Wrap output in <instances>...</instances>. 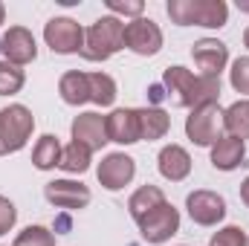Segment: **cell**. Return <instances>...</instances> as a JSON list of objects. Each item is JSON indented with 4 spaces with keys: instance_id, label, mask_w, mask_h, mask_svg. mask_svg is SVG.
<instances>
[{
    "instance_id": "obj_1",
    "label": "cell",
    "mask_w": 249,
    "mask_h": 246,
    "mask_svg": "<svg viewBox=\"0 0 249 246\" xmlns=\"http://www.w3.org/2000/svg\"><path fill=\"white\" fill-rule=\"evenodd\" d=\"M162 84L168 90V102L177 107L217 105V96H220L217 75H194L186 67H168L162 75Z\"/></svg>"
},
{
    "instance_id": "obj_2",
    "label": "cell",
    "mask_w": 249,
    "mask_h": 246,
    "mask_svg": "<svg viewBox=\"0 0 249 246\" xmlns=\"http://www.w3.org/2000/svg\"><path fill=\"white\" fill-rule=\"evenodd\" d=\"M124 47V23L119 18L107 15L99 18L87 32H84V47L81 55L87 61H107L113 53H119Z\"/></svg>"
},
{
    "instance_id": "obj_3",
    "label": "cell",
    "mask_w": 249,
    "mask_h": 246,
    "mask_svg": "<svg viewBox=\"0 0 249 246\" xmlns=\"http://www.w3.org/2000/svg\"><path fill=\"white\" fill-rule=\"evenodd\" d=\"M226 3L223 0H171L168 3V18L180 26H223L226 23Z\"/></svg>"
},
{
    "instance_id": "obj_4",
    "label": "cell",
    "mask_w": 249,
    "mask_h": 246,
    "mask_svg": "<svg viewBox=\"0 0 249 246\" xmlns=\"http://www.w3.org/2000/svg\"><path fill=\"white\" fill-rule=\"evenodd\" d=\"M32 127H35V119L23 105H9L6 110H0V154L20 151Z\"/></svg>"
},
{
    "instance_id": "obj_5",
    "label": "cell",
    "mask_w": 249,
    "mask_h": 246,
    "mask_svg": "<svg viewBox=\"0 0 249 246\" xmlns=\"http://www.w3.org/2000/svg\"><path fill=\"white\" fill-rule=\"evenodd\" d=\"M220 127H223V113L217 105H200L191 110L186 122V133L194 145H214L220 139Z\"/></svg>"
},
{
    "instance_id": "obj_6",
    "label": "cell",
    "mask_w": 249,
    "mask_h": 246,
    "mask_svg": "<svg viewBox=\"0 0 249 246\" xmlns=\"http://www.w3.org/2000/svg\"><path fill=\"white\" fill-rule=\"evenodd\" d=\"M124 47L136 55H157L162 47V32L151 18H133L124 23Z\"/></svg>"
},
{
    "instance_id": "obj_7",
    "label": "cell",
    "mask_w": 249,
    "mask_h": 246,
    "mask_svg": "<svg viewBox=\"0 0 249 246\" xmlns=\"http://www.w3.org/2000/svg\"><path fill=\"white\" fill-rule=\"evenodd\" d=\"M139 229H142V238L148 244H165L177 229H180V214L177 209L165 200L162 206H157L151 214H145L139 220Z\"/></svg>"
},
{
    "instance_id": "obj_8",
    "label": "cell",
    "mask_w": 249,
    "mask_h": 246,
    "mask_svg": "<svg viewBox=\"0 0 249 246\" xmlns=\"http://www.w3.org/2000/svg\"><path fill=\"white\" fill-rule=\"evenodd\" d=\"M44 38L53 47V53H61V55L78 53L84 47V29L70 18H53L44 29Z\"/></svg>"
},
{
    "instance_id": "obj_9",
    "label": "cell",
    "mask_w": 249,
    "mask_h": 246,
    "mask_svg": "<svg viewBox=\"0 0 249 246\" xmlns=\"http://www.w3.org/2000/svg\"><path fill=\"white\" fill-rule=\"evenodd\" d=\"M186 206H188L191 220L200 223V226H214V223H220L223 214H226V203H223V197L214 194V191H194V194H188Z\"/></svg>"
},
{
    "instance_id": "obj_10",
    "label": "cell",
    "mask_w": 249,
    "mask_h": 246,
    "mask_svg": "<svg viewBox=\"0 0 249 246\" xmlns=\"http://www.w3.org/2000/svg\"><path fill=\"white\" fill-rule=\"evenodd\" d=\"M0 53L6 55V61L9 64H29L35 61V55H38V47H35V38H32V32L29 29H23V26H12L3 38H0Z\"/></svg>"
},
{
    "instance_id": "obj_11",
    "label": "cell",
    "mask_w": 249,
    "mask_h": 246,
    "mask_svg": "<svg viewBox=\"0 0 249 246\" xmlns=\"http://www.w3.org/2000/svg\"><path fill=\"white\" fill-rule=\"evenodd\" d=\"M72 142H81L90 151H99L105 142H110L107 139V119L99 113H81L72 122Z\"/></svg>"
},
{
    "instance_id": "obj_12",
    "label": "cell",
    "mask_w": 249,
    "mask_h": 246,
    "mask_svg": "<svg viewBox=\"0 0 249 246\" xmlns=\"http://www.w3.org/2000/svg\"><path fill=\"white\" fill-rule=\"evenodd\" d=\"M133 174H136V165H133V159L127 154H110L99 165V183L105 185V188H110V191L127 185L133 180Z\"/></svg>"
},
{
    "instance_id": "obj_13",
    "label": "cell",
    "mask_w": 249,
    "mask_h": 246,
    "mask_svg": "<svg viewBox=\"0 0 249 246\" xmlns=\"http://www.w3.org/2000/svg\"><path fill=\"white\" fill-rule=\"evenodd\" d=\"M191 55H194V64L203 70V75H220V70L229 61L226 44H220V41H214V38L197 41L194 50H191Z\"/></svg>"
},
{
    "instance_id": "obj_14",
    "label": "cell",
    "mask_w": 249,
    "mask_h": 246,
    "mask_svg": "<svg viewBox=\"0 0 249 246\" xmlns=\"http://www.w3.org/2000/svg\"><path fill=\"white\" fill-rule=\"evenodd\" d=\"M47 200L58 209H84L90 203V191L87 185L72 183V180H55V183L47 185Z\"/></svg>"
},
{
    "instance_id": "obj_15",
    "label": "cell",
    "mask_w": 249,
    "mask_h": 246,
    "mask_svg": "<svg viewBox=\"0 0 249 246\" xmlns=\"http://www.w3.org/2000/svg\"><path fill=\"white\" fill-rule=\"evenodd\" d=\"M105 119H107V139H110V142L133 145V142L142 139V136H139V110L124 107V110H113V113L105 116Z\"/></svg>"
},
{
    "instance_id": "obj_16",
    "label": "cell",
    "mask_w": 249,
    "mask_h": 246,
    "mask_svg": "<svg viewBox=\"0 0 249 246\" xmlns=\"http://www.w3.org/2000/svg\"><path fill=\"white\" fill-rule=\"evenodd\" d=\"M188 171H191V157L186 154V148L180 145H168L160 151V174L171 183H180L186 180Z\"/></svg>"
},
{
    "instance_id": "obj_17",
    "label": "cell",
    "mask_w": 249,
    "mask_h": 246,
    "mask_svg": "<svg viewBox=\"0 0 249 246\" xmlns=\"http://www.w3.org/2000/svg\"><path fill=\"white\" fill-rule=\"evenodd\" d=\"M244 157H247V148H244V142L235 139V136H220V139L214 142V148H212V165L220 168V171L238 168V165L244 162Z\"/></svg>"
},
{
    "instance_id": "obj_18",
    "label": "cell",
    "mask_w": 249,
    "mask_h": 246,
    "mask_svg": "<svg viewBox=\"0 0 249 246\" xmlns=\"http://www.w3.org/2000/svg\"><path fill=\"white\" fill-rule=\"evenodd\" d=\"M58 93H61V99L67 105H84V102H90V78H87V72L72 70V72L61 75Z\"/></svg>"
},
{
    "instance_id": "obj_19",
    "label": "cell",
    "mask_w": 249,
    "mask_h": 246,
    "mask_svg": "<svg viewBox=\"0 0 249 246\" xmlns=\"http://www.w3.org/2000/svg\"><path fill=\"white\" fill-rule=\"evenodd\" d=\"M168 127H171V119H168V113L165 110H160V107H145V110H139V136L142 139H160V136H165L168 133Z\"/></svg>"
},
{
    "instance_id": "obj_20",
    "label": "cell",
    "mask_w": 249,
    "mask_h": 246,
    "mask_svg": "<svg viewBox=\"0 0 249 246\" xmlns=\"http://www.w3.org/2000/svg\"><path fill=\"white\" fill-rule=\"evenodd\" d=\"M165 203V194L157 188V185H142L133 197H130V203H127V209H130V214H133V220L139 223L145 214H151L157 206H162Z\"/></svg>"
},
{
    "instance_id": "obj_21",
    "label": "cell",
    "mask_w": 249,
    "mask_h": 246,
    "mask_svg": "<svg viewBox=\"0 0 249 246\" xmlns=\"http://www.w3.org/2000/svg\"><path fill=\"white\" fill-rule=\"evenodd\" d=\"M61 151L64 148L58 145V139H55L53 133L41 136L38 145H35V151H32V162H35V168H41V171L55 168V165L61 162Z\"/></svg>"
},
{
    "instance_id": "obj_22",
    "label": "cell",
    "mask_w": 249,
    "mask_h": 246,
    "mask_svg": "<svg viewBox=\"0 0 249 246\" xmlns=\"http://www.w3.org/2000/svg\"><path fill=\"white\" fill-rule=\"evenodd\" d=\"M223 127L229 130V136L235 139H249V102H235L226 113H223Z\"/></svg>"
},
{
    "instance_id": "obj_23",
    "label": "cell",
    "mask_w": 249,
    "mask_h": 246,
    "mask_svg": "<svg viewBox=\"0 0 249 246\" xmlns=\"http://www.w3.org/2000/svg\"><path fill=\"white\" fill-rule=\"evenodd\" d=\"M90 148L87 145H81V142H70L67 148L61 151V165L67 174H84L87 168H90Z\"/></svg>"
},
{
    "instance_id": "obj_24",
    "label": "cell",
    "mask_w": 249,
    "mask_h": 246,
    "mask_svg": "<svg viewBox=\"0 0 249 246\" xmlns=\"http://www.w3.org/2000/svg\"><path fill=\"white\" fill-rule=\"evenodd\" d=\"M87 78H90V102H96L102 107L113 105V99H116V81L110 75H105V72H87Z\"/></svg>"
},
{
    "instance_id": "obj_25",
    "label": "cell",
    "mask_w": 249,
    "mask_h": 246,
    "mask_svg": "<svg viewBox=\"0 0 249 246\" xmlns=\"http://www.w3.org/2000/svg\"><path fill=\"white\" fill-rule=\"evenodd\" d=\"M23 87V70L18 64L0 61V96H12Z\"/></svg>"
},
{
    "instance_id": "obj_26",
    "label": "cell",
    "mask_w": 249,
    "mask_h": 246,
    "mask_svg": "<svg viewBox=\"0 0 249 246\" xmlns=\"http://www.w3.org/2000/svg\"><path fill=\"white\" fill-rule=\"evenodd\" d=\"M12 246H55V238H53V232H47L44 226H29V229H23V232L15 238Z\"/></svg>"
},
{
    "instance_id": "obj_27",
    "label": "cell",
    "mask_w": 249,
    "mask_h": 246,
    "mask_svg": "<svg viewBox=\"0 0 249 246\" xmlns=\"http://www.w3.org/2000/svg\"><path fill=\"white\" fill-rule=\"evenodd\" d=\"M212 246H249V238L241 226H226L212 238Z\"/></svg>"
},
{
    "instance_id": "obj_28",
    "label": "cell",
    "mask_w": 249,
    "mask_h": 246,
    "mask_svg": "<svg viewBox=\"0 0 249 246\" xmlns=\"http://www.w3.org/2000/svg\"><path fill=\"white\" fill-rule=\"evenodd\" d=\"M232 87L238 93H249V58H238L232 64Z\"/></svg>"
},
{
    "instance_id": "obj_29",
    "label": "cell",
    "mask_w": 249,
    "mask_h": 246,
    "mask_svg": "<svg viewBox=\"0 0 249 246\" xmlns=\"http://www.w3.org/2000/svg\"><path fill=\"white\" fill-rule=\"evenodd\" d=\"M15 217H18L15 206H12L6 197H0V235H6V232L15 226Z\"/></svg>"
},
{
    "instance_id": "obj_30",
    "label": "cell",
    "mask_w": 249,
    "mask_h": 246,
    "mask_svg": "<svg viewBox=\"0 0 249 246\" xmlns=\"http://www.w3.org/2000/svg\"><path fill=\"white\" fill-rule=\"evenodd\" d=\"M107 9H110V12H119V15H133V18L142 15V3H139V0H133V3H124V0H107Z\"/></svg>"
},
{
    "instance_id": "obj_31",
    "label": "cell",
    "mask_w": 249,
    "mask_h": 246,
    "mask_svg": "<svg viewBox=\"0 0 249 246\" xmlns=\"http://www.w3.org/2000/svg\"><path fill=\"white\" fill-rule=\"evenodd\" d=\"M241 200H244V203L249 206V177L244 180V185H241Z\"/></svg>"
},
{
    "instance_id": "obj_32",
    "label": "cell",
    "mask_w": 249,
    "mask_h": 246,
    "mask_svg": "<svg viewBox=\"0 0 249 246\" xmlns=\"http://www.w3.org/2000/svg\"><path fill=\"white\" fill-rule=\"evenodd\" d=\"M238 6H241V12H249V3H247V0H241Z\"/></svg>"
},
{
    "instance_id": "obj_33",
    "label": "cell",
    "mask_w": 249,
    "mask_h": 246,
    "mask_svg": "<svg viewBox=\"0 0 249 246\" xmlns=\"http://www.w3.org/2000/svg\"><path fill=\"white\" fill-rule=\"evenodd\" d=\"M244 44H247V47H249V29H247V32H244Z\"/></svg>"
},
{
    "instance_id": "obj_34",
    "label": "cell",
    "mask_w": 249,
    "mask_h": 246,
    "mask_svg": "<svg viewBox=\"0 0 249 246\" xmlns=\"http://www.w3.org/2000/svg\"><path fill=\"white\" fill-rule=\"evenodd\" d=\"M0 23H3V3H0Z\"/></svg>"
}]
</instances>
